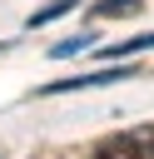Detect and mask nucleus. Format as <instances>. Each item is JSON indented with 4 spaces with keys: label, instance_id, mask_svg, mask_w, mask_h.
I'll return each mask as SVG.
<instances>
[{
    "label": "nucleus",
    "instance_id": "423d86ee",
    "mask_svg": "<svg viewBox=\"0 0 154 159\" xmlns=\"http://www.w3.org/2000/svg\"><path fill=\"white\" fill-rule=\"evenodd\" d=\"M79 50H89V35H70V40H60V45H50V55H55V60L79 55Z\"/></svg>",
    "mask_w": 154,
    "mask_h": 159
},
{
    "label": "nucleus",
    "instance_id": "20e7f679",
    "mask_svg": "<svg viewBox=\"0 0 154 159\" xmlns=\"http://www.w3.org/2000/svg\"><path fill=\"white\" fill-rule=\"evenodd\" d=\"M129 50H154V35H134V40H114V45H99V60H119Z\"/></svg>",
    "mask_w": 154,
    "mask_h": 159
},
{
    "label": "nucleus",
    "instance_id": "39448f33",
    "mask_svg": "<svg viewBox=\"0 0 154 159\" xmlns=\"http://www.w3.org/2000/svg\"><path fill=\"white\" fill-rule=\"evenodd\" d=\"M75 5H79V0H50V5H45V10H35V15L25 20V25H30V30H35V25H50L55 15H65V10H75Z\"/></svg>",
    "mask_w": 154,
    "mask_h": 159
},
{
    "label": "nucleus",
    "instance_id": "f03ea898",
    "mask_svg": "<svg viewBox=\"0 0 154 159\" xmlns=\"http://www.w3.org/2000/svg\"><path fill=\"white\" fill-rule=\"evenodd\" d=\"M109 80H134V65H114V70H94V75H75V80H50L45 94H65V89H94Z\"/></svg>",
    "mask_w": 154,
    "mask_h": 159
},
{
    "label": "nucleus",
    "instance_id": "7ed1b4c3",
    "mask_svg": "<svg viewBox=\"0 0 154 159\" xmlns=\"http://www.w3.org/2000/svg\"><path fill=\"white\" fill-rule=\"evenodd\" d=\"M144 0H99L94 5V20H124V15H139Z\"/></svg>",
    "mask_w": 154,
    "mask_h": 159
},
{
    "label": "nucleus",
    "instance_id": "f257e3e1",
    "mask_svg": "<svg viewBox=\"0 0 154 159\" xmlns=\"http://www.w3.org/2000/svg\"><path fill=\"white\" fill-rule=\"evenodd\" d=\"M94 159H154V124H134V129L104 134L94 144Z\"/></svg>",
    "mask_w": 154,
    "mask_h": 159
}]
</instances>
